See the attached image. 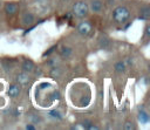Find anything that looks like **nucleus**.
I'll return each mask as SVG.
<instances>
[{"label":"nucleus","instance_id":"obj_1","mask_svg":"<svg viewBox=\"0 0 150 130\" xmlns=\"http://www.w3.org/2000/svg\"><path fill=\"white\" fill-rule=\"evenodd\" d=\"M129 15H130V12H129V9L125 6H118V7H116L114 9V13H112L114 20L116 22H118V23H124L128 20Z\"/></svg>","mask_w":150,"mask_h":130},{"label":"nucleus","instance_id":"obj_2","mask_svg":"<svg viewBox=\"0 0 150 130\" xmlns=\"http://www.w3.org/2000/svg\"><path fill=\"white\" fill-rule=\"evenodd\" d=\"M88 5L86 2H82V1H79L76 2L74 6H73V13L79 16V18H83L88 14Z\"/></svg>","mask_w":150,"mask_h":130},{"label":"nucleus","instance_id":"obj_3","mask_svg":"<svg viewBox=\"0 0 150 130\" xmlns=\"http://www.w3.org/2000/svg\"><path fill=\"white\" fill-rule=\"evenodd\" d=\"M77 30L80 34L82 35H88L91 30V25L88 22V21H82L79 26H77Z\"/></svg>","mask_w":150,"mask_h":130},{"label":"nucleus","instance_id":"obj_4","mask_svg":"<svg viewBox=\"0 0 150 130\" xmlns=\"http://www.w3.org/2000/svg\"><path fill=\"white\" fill-rule=\"evenodd\" d=\"M5 12L9 15H14L19 12V6L15 2H7L5 5Z\"/></svg>","mask_w":150,"mask_h":130},{"label":"nucleus","instance_id":"obj_5","mask_svg":"<svg viewBox=\"0 0 150 130\" xmlns=\"http://www.w3.org/2000/svg\"><path fill=\"white\" fill-rule=\"evenodd\" d=\"M34 68H35V66H34L33 61H30V60L23 61V63H22V69H23L25 73H32V71L34 70Z\"/></svg>","mask_w":150,"mask_h":130},{"label":"nucleus","instance_id":"obj_6","mask_svg":"<svg viewBox=\"0 0 150 130\" xmlns=\"http://www.w3.org/2000/svg\"><path fill=\"white\" fill-rule=\"evenodd\" d=\"M16 81H18L19 84H22L23 85V84H27L29 82V77H28V75L26 73H20L16 76Z\"/></svg>","mask_w":150,"mask_h":130},{"label":"nucleus","instance_id":"obj_7","mask_svg":"<svg viewBox=\"0 0 150 130\" xmlns=\"http://www.w3.org/2000/svg\"><path fill=\"white\" fill-rule=\"evenodd\" d=\"M19 94H20V87H19L18 84H13V85L9 87V89H8V95H9L11 97H16Z\"/></svg>","mask_w":150,"mask_h":130},{"label":"nucleus","instance_id":"obj_8","mask_svg":"<svg viewBox=\"0 0 150 130\" xmlns=\"http://www.w3.org/2000/svg\"><path fill=\"white\" fill-rule=\"evenodd\" d=\"M90 8H91V11L93 12H101V9H102V2L100 1V0H93L91 1V4H90Z\"/></svg>","mask_w":150,"mask_h":130},{"label":"nucleus","instance_id":"obj_9","mask_svg":"<svg viewBox=\"0 0 150 130\" xmlns=\"http://www.w3.org/2000/svg\"><path fill=\"white\" fill-rule=\"evenodd\" d=\"M22 22L25 25H30L34 22V15L32 13H25L22 16Z\"/></svg>","mask_w":150,"mask_h":130},{"label":"nucleus","instance_id":"obj_10","mask_svg":"<svg viewBox=\"0 0 150 130\" xmlns=\"http://www.w3.org/2000/svg\"><path fill=\"white\" fill-rule=\"evenodd\" d=\"M150 18V9L149 7H144L141 9V14H139V19L142 20H148Z\"/></svg>","mask_w":150,"mask_h":130},{"label":"nucleus","instance_id":"obj_11","mask_svg":"<svg viewBox=\"0 0 150 130\" xmlns=\"http://www.w3.org/2000/svg\"><path fill=\"white\" fill-rule=\"evenodd\" d=\"M138 119L141 121V123L145 124V123H148V122H149V116H148V114H146L145 111L139 110V114H138Z\"/></svg>","mask_w":150,"mask_h":130},{"label":"nucleus","instance_id":"obj_12","mask_svg":"<svg viewBox=\"0 0 150 130\" xmlns=\"http://www.w3.org/2000/svg\"><path fill=\"white\" fill-rule=\"evenodd\" d=\"M124 69H125V64H124V62L120 61V62H117V63L115 64V70H116L117 73H122V71H124Z\"/></svg>","mask_w":150,"mask_h":130},{"label":"nucleus","instance_id":"obj_13","mask_svg":"<svg viewBox=\"0 0 150 130\" xmlns=\"http://www.w3.org/2000/svg\"><path fill=\"white\" fill-rule=\"evenodd\" d=\"M70 53H71V49H70V48L63 47V48L61 49V55H62V56H66V57H68V56L70 55Z\"/></svg>","mask_w":150,"mask_h":130},{"label":"nucleus","instance_id":"obj_14","mask_svg":"<svg viewBox=\"0 0 150 130\" xmlns=\"http://www.w3.org/2000/svg\"><path fill=\"white\" fill-rule=\"evenodd\" d=\"M49 115H50L52 117H54V118H57V119H61V118H62V116L60 115V112H59V111H56V110L50 111V112H49Z\"/></svg>","mask_w":150,"mask_h":130},{"label":"nucleus","instance_id":"obj_15","mask_svg":"<svg viewBox=\"0 0 150 130\" xmlns=\"http://www.w3.org/2000/svg\"><path fill=\"white\" fill-rule=\"evenodd\" d=\"M124 129H125V130H131V129H134L132 123H131V122H125V124H124Z\"/></svg>","mask_w":150,"mask_h":130},{"label":"nucleus","instance_id":"obj_16","mask_svg":"<svg viewBox=\"0 0 150 130\" xmlns=\"http://www.w3.org/2000/svg\"><path fill=\"white\" fill-rule=\"evenodd\" d=\"M107 45H108V39H107V37H101V46H102L103 48H105Z\"/></svg>","mask_w":150,"mask_h":130},{"label":"nucleus","instance_id":"obj_17","mask_svg":"<svg viewBox=\"0 0 150 130\" xmlns=\"http://www.w3.org/2000/svg\"><path fill=\"white\" fill-rule=\"evenodd\" d=\"M49 85H50L49 83H41L40 87H39V89H45V88H48Z\"/></svg>","mask_w":150,"mask_h":130},{"label":"nucleus","instance_id":"obj_18","mask_svg":"<svg viewBox=\"0 0 150 130\" xmlns=\"http://www.w3.org/2000/svg\"><path fill=\"white\" fill-rule=\"evenodd\" d=\"M55 48H56V47H55V46H54V47H52V48H50V49H49V50H48V52H46V53H45V54H43V56H47V55H49V54H50V53H52V52H53V50H54V49H55Z\"/></svg>","mask_w":150,"mask_h":130},{"label":"nucleus","instance_id":"obj_19","mask_svg":"<svg viewBox=\"0 0 150 130\" xmlns=\"http://www.w3.org/2000/svg\"><path fill=\"white\" fill-rule=\"evenodd\" d=\"M26 129H28V130H34L35 128H34L33 125H27V126H26Z\"/></svg>","mask_w":150,"mask_h":130},{"label":"nucleus","instance_id":"obj_20","mask_svg":"<svg viewBox=\"0 0 150 130\" xmlns=\"http://www.w3.org/2000/svg\"><path fill=\"white\" fill-rule=\"evenodd\" d=\"M149 29H150V28H149V26H148V27L145 28V34H146V35H149Z\"/></svg>","mask_w":150,"mask_h":130}]
</instances>
